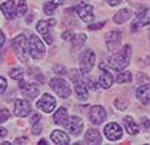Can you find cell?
<instances>
[{
	"label": "cell",
	"instance_id": "38",
	"mask_svg": "<svg viewBox=\"0 0 150 145\" xmlns=\"http://www.w3.org/2000/svg\"><path fill=\"white\" fill-rule=\"evenodd\" d=\"M4 42H6V36H4V33L0 30V47L4 45Z\"/></svg>",
	"mask_w": 150,
	"mask_h": 145
},
{
	"label": "cell",
	"instance_id": "5",
	"mask_svg": "<svg viewBox=\"0 0 150 145\" xmlns=\"http://www.w3.org/2000/svg\"><path fill=\"white\" fill-rule=\"evenodd\" d=\"M94 62H96V55H94V52L90 50V49L84 50L80 56V70H81V73H89V72L92 70Z\"/></svg>",
	"mask_w": 150,
	"mask_h": 145
},
{
	"label": "cell",
	"instance_id": "13",
	"mask_svg": "<svg viewBox=\"0 0 150 145\" xmlns=\"http://www.w3.org/2000/svg\"><path fill=\"white\" fill-rule=\"evenodd\" d=\"M74 10L77 11L79 17H80L83 22L90 23L94 19V14H93V7L90 4H79Z\"/></svg>",
	"mask_w": 150,
	"mask_h": 145
},
{
	"label": "cell",
	"instance_id": "16",
	"mask_svg": "<svg viewBox=\"0 0 150 145\" xmlns=\"http://www.w3.org/2000/svg\"><path fill=\"white\" fill-rule=\"evenodd\" d=\"M0 9H1V11H3V14H4L7 19H10V20L17 16V7H16V3H14L13 0L4 1V3L0 6Z\"/></svg>",
	"mask_w": 150,
	"mask_h": 145
},
{
	"label": "cell",
	"instance_id": "37",
	"mask_svg": "<svg viewBox=\"0 0 150 145\" xmlns=\"http://www.w3.org/2000/svg\"><path fill=\"white\" fill-rule=\"evenodd\" d=\"M123 0H107V3L110 4V6H117V4H120Z\"/></svg>",
	"mask_w": 150,
	"mask_h": 145
},
{
	"label": "cell",
	"instance_id": "35",
	"mask_svg": "<svg viewBox=\"0 0 150 145\" xmlns=\"http://www.w3.org/2000/svg\"><path fill=\"white\" fill-rule=\"evenodd\" d=\"M102 26H104V22L99 23V24H92V26H90V27H89V29H90V30H96V29H100V27H102Z\"/></svg>",
	"mask_w": 150,
	"mask_h": 145
},
{
	"label": "cell",
	"instance_id": "15",
	"mask_svg": "<svg viewBox=\"0 0 150 145\" xmlns=\"http://www.w3.org/2000/svg\"><path fill=\"white\" fill-rule=\"evenodd\" d=\"M19 86H20V89L23 92V95H26L30 99H35L36 96L39 95V86L35 85V83H27V82L20 80V85Z\"/></svg>",
	"mask_w": 150,
	"mask_h": 145
},
{
	"label": "cell",
	"instance_id": "3",
	"mask_svg": "<svg viewBox=\"0 0 150 145\" xmlns=\"http://www.w3.org/2000/svg\"><path fill=\"white\" fill-rule=\"evenodd\" d=\"M45 52H46V49H45L43 42L36 34H32L30 39H29V53H30V56L33 59H42L45 56Z\"/></svg>",
	"mask_w": 150,
	"mask_h": 145
},
{
	"label": "cell",
	"instance_id": "45",
	"mask_svg": "<svg viewBox=\"0 0 150 145\" xmlns=\"http://www.w3.org/2000/svg\"><path fill=\"white\" fill-rule=\"evenodd\" d=\"M39 144H40V145H42V144L45 145V144H47V141H46V139H42V141H40V142H39Z\"/></svg>",
	"mask_w": 150,
	"mask_h": 145
},
{
	"label": "cell",
	"instance_id": "11",
	"mask_svg": "<svg viewBox=\"0 0 150 145\" xmlns=\"http://www.w3.org/2000/svg\"><path fill=\"white\" fill-rule=\"evenodd\" d=\"M104 135L110 141H119L122 138L123 132H122V128L117 123L110 122L109 125H106V128H104Z\"/></svg>",
	"mask_w": 150,
	"mask_h": 145
},
{
	"label": "cell",
	"instance_id": "36",
	"mask_svg": "<svg viewBox=\"0 0 150 145\" xmlns=\"http://www.w3.org/2000/svg\"><path fill=\"white\" fill-rule=\"evenodd\" d=\"M27 142H29V139H27V138H17L14 144H27Z\"/></svg>",
	"mask_w": 150,
	"mask_h": 145
},
{
	"label": "cell",
	"instance_id": "9",
	"mask_svg": "<svg viewBox=\"0 0 150 145\" xmlns=\"http://www.w3.org/2000/svg\"><path fill=\"white\" fill-rule=\"evenodd\" d=\"M146 24H150V9H144V10L139 11L134 22L132 23V30H137Z\"/></svg>",
	"mask_w": 150,
	"mask_h": 145
},
{
	"label": "cell",
	"instance_id": "18",
	"mask_svg": "<svg viewBox=\"0 0 150 145\" xmlns=\"http://www.w3.org/2000/svg\"><path fill=\"white\" fill-rule=\"evenodd\" d=\"M84 139L87 144H100L102 142V135L97 129H87V132L84 134Z\"/></svg>",
	"mask_w": 150,
	"mask_h": 145
},
{
	"label": "cell",
	"instance_id": "2",
	"mask_svg": "<svg viewBox=\"0 0 150 145\" xmlns=\"http://www.w3.org/2000/svg\"><path fill=\"white\" fill-rule=\"evenodd\" d=\"M13 50L16 52L17 57L22 62H27L29 60V40L26 39L24 34L16 36V39L13 40Z\"/></svg>",
	"mask_w": 150,
	"mask_h": 145
},
{
	"label": "cell",
	"instance_id": "19",
	"mask_svg": "<svg viewBox=\"0 0 150 145\" xmlns=\"http://www.w3.org/2000/svg\"><path fill=\"white\" fill-rule=\"evenodd\" d=\"M137 98L142 103H149L150 102V83H146V85H142L137 89Z\"/></svg>",
	"mask_w": 150,
	"mask_h": 145
},
{
	"label": "cell",
	"instance_id": "4",
	"mask_svg": "<svg viewBox=\"0 0 150 145\" xmlns=\"http://www.w3.org/2000/svg\"><path fill=\"white\" fill-rule=\"evenodd\" d=\"M50 88L56 92V95L63 98V99H67L70 96V86L67 85V82L64 79L60 78H54L50 80Z\"/></svg>",
	"mask_w": 150,
	"mask_h": 145
},
{
	"label": "cell",
	"instance_id": "28",
	"mask_svg": "<svg viewBox=\"0 0 150 145\" xmlns=\"http://www.w3.org/2000/svg\"><path fill=\"white\" fill-rule=\"evenodd\" d=\"M27 11V4L24 0H20L19 1V6H17V16H24Z\"/></svg>",
	"mask_w": 150,
	"mask_h": 145
},
{
	"label": "cell",
	"instance_id": "30",
	"mask_svg": "<svg viewBox=\"0 0 150 145\" xmlns=\"http://www.w3.org/2000/svg\"><path fill=\"white\" fill-rule=\"evenodd\" d=\"M115 105L117 106V109H122V111H125V109L127 108V105H129V103H127V100H125V99H123V100H122V99H116Z\"/></svg>",
	"mask_w": 150,
	"mask_h": 145
},
{
	"label": "cell",
	"instance_id": "10",
	"mask_svg": "<svg viewBox=\"0 0 150 145\" xmlns=\"http://www.w3.org/2000/svg\"><path fill=\"white\" fill-rule=\"evenodd\" d=\"M120 39H122V32L119 30H112L106 34V46L109 50L115 52L117 50V47L120 45Z\"/></svg>",
	"mask_w": 150,
	"mask_h": 145
},
{
	"label": "cell",
	"instance_id": "32",
	"mask_svg": "<svg viewBox=\"0 0 150 145\" xmlns=\"http://www.w3.org/2000/svg\"><path fill=\"white\" fill-rule=\"evenodd\" d=\"M6 88H7V82H6V79L0 76V95L6 90Z\"/></svg>",
	"mask_w": 150,
	"mask_h": 145
},
{
	"label": "cell",
	"instance_id": "25",
	"mask_svg": "<svg viewBox=\"0 0 150 145\" xmlns=\"http://www.w3.org/2000/svg\"><path fill=\"white\" fill-rule=\"evenodd\" d=\"M71 40H73V49H80L81 46L86 43V34L80 33L77 36H73Z\"/></svg>",
	"mask_w": 150,
	"mask_h": 145
},
{
	"label": "cell",
	"instance_id": "42",
	"mask_svg": "<svg viewBox=\"0 0 150 145\" xmlns=\"http://www.w3.org/2000/svg\"><path fill=\"white\" fill-rule=\"evenodd\" d=\"M40 132V125H37V126H33V134L37 135Z\"/></svg>",
	"mask_w": 150,
	"mask_h": 145
},
{
	"label": "cell",
	"instance_id": "20",
	"mask_svg": "<svg viewBox=\"0 0 150 145\" xmlns=\"http://www.w3.org/2000/svg\"><path fill=\"white\" fill-rule=\"evenodd\" d=\"M56 20L54 19H50V20H40L37 22V32L42 34V36H46L50 32V26H54Z\"/></svg>",
	"mask_w": 150,
	"mask_h": 145
},
{
	"label": "cell",
	"instance_id": "17",
	"mask_svg": "<svg viewBox=\"0 0 150 145\" xmlns=\"http://www.w3.org/2000/svg\"><path fill=\"white\" fill-rule=\"evenodd\" d=\"M50 138H52V141H53V144L56 145H67L70 144V138L69 135L66 134V132H63V131H53L52 135H50Z\"/></svg>",
	"mask_w": 150,
	"mask_h": 145
},
{
	"label": "cell",
	"instance_id": "41",
	"mask_svg": "<svg viewBox=\"0 0 150 145\" xmlns=\"http://www.w3.org/2000/svg\"><path fill=\"white\" fill-rule=\"evenodd\" d=\"M39 119H40L39 115H33V116H32V123H37L39 122Z\"/></svg>",
	"mask_w": 150,
	"mask_h": 145
},
{
	"label": "cell",
	"instance_id": "39",
	"mask_svg": "<svg viewBox=\"0 0 150 145\" xmlns=\"http://www.w3.org/2000/svg\"><path fill=\"white\" fill-rule=\"evenodd\" d=\"M54 70H56V72H59V75H62L60 72H63V73L66 72V69H64L63 66H56V67H54Z\"/></svg>",
	"mask_w": 150,
	"mask_h": 145
},
{
	"label": "cell",
	"instance_id": "1",
	"mask_svg": "<svg viewBox=\"0 0 150 145\" xmlns=\"http://www.w3.org/2000/svg\"><path fill=\"white\" fill-rule=\"evenodd\" d=\"M130 49L132 47L129 45H126L120 53H116V55L112 56L110 62H109V66L112 67L113 70H123L129 65V60H130V55H132Z\"/></svg>",
	"mask_w": 150,
	"mask_h": 145
},
{
	"label": "cell",
	"instance_id": "8",
	"mask_svg": "<svg viewBox=\"0 0 150 145\" xmlns=\"http://www.w3.org/2000/svg\"><path fill=\"white\" fill-rule=\"evenodd\" d=\"M36 105H37V108L39 109H42L43 112H53V109L56 108V99L52 96V95H49V93H45L40 99L36 102Z\"/></svg>",
	"mask_w": 150,
	"mask_h": 145
},
{
	"label": "cell",
	"instance_id": "44",
	"mask_svg": "<svg viewBox=\"0 0 150 145\" xmlns=\"http://www.w3.org/2000/svg\"><path fill=\"white\" fill-rule=\"evenodd\" d=\"M64 1H66V0H53V3H54L56 6H59V4H63Z\"/></svg>",
	"mask_w": 150,
	"mask_h": 145
},
{
	"label": "cell",
	"instance_id": "24",
	"mask_svg": "<svg viewBox=\"0 0 150 145\" xmlns=\"http://www.w3.org/2000/svg\"><path fill=\"white\" fill-rule=\"evenodd\" d=\"M67 119V109L66 108H59L57 111L54 112L53 115V122L60 125V123H64Z\"/></svg>",
	"mask_w": 150,
	"mask_h": 145
},
{
	"label": "cell",
	"instance_id": "22",
	"mask_svg": "<svg viewBox=\"0 0 150 145\" xmlns=\"http://www.w3.org/2000/svg\"><path fill=\"white\" fill-rule=\"evenodd\" d=\"M99 83L103 89H109L113 85V76H112L110 70H103V73L99 78Z\"/></svg>",
	"mask_w": 150,
	"mask_h": 145
},
{
	"label": "cell",
	"instance_id": "43",
	"mask_svg": "<svg viewBox=\"0 0 150 145\" xmlns=\"http://www.w3.org/2000/svg\"><path fill=\"white\" fill-rule=\"evenodd\" d=\"M142 123H143V126H144V128H149V126H150L149 119H143V121H142Z\"/></svg>",
	"mask_w": 150,
	"mask_h": 145
},
{
	"label": "cell",
	"instance_id": "27",
	"mask_svg": "<svg viewBox=\"0 0 150 145\" xmlns=\"http://www.w3.org/2000/svg\"><path fill=\"white\" fill-rule=\"evenodd\" d=\"M10 78L14 80H22L23 79V70L22 69H12L10 70Z\"/></svg>",
	"mask_w": 150,
	"mask_h": 145
},
{
	"label": "cell",
	"instance_id": "29",
	"mask_svg": "<svg viewBox=\"0 0 150 145\" xmlns=\"http://www.w3.org/2000/svg\"><path fill=\"white\" fill-rule=\"evenodd\" d=\"M56 10V4L53 3V1H50V3H46L45 6H43V11L46 13V14H53V11Z\"/></svg>",
	"mask_w": 150,
	"mask_h": 145
},
{
	"label": "cell",
	"instance_id": "34",
	"mask_svg": "<svg viewBox=\"0 0 150 145\" xmlns=\"http://www.w3.org/2000/svg\"><path fill=\"white\" fill-rule=\"evenodd\" d=\"M87 88H90V89H93V90H96V89H97V83H96L93 79H89V80H87Z\"/></svg>",
	"mask_w": 150,
	"mask_h": 145
},
{
	"label": "cell",
	"instance_id": "14",
	"mask_svg": "<svg viewBox=\"0 0 150 145\" xmlns=\"http://www.w3.org/2000/svg\"><path fill=\"white\" fill-rule=\"evenodd\" d=\"M89 116H90V121H92L94 125H100V123H103V121L106 119V111H104V108L96 105V106H92Z\"/></svg>",
	"mask_w": 150,
	"mask_h": 145
},
{
	"label": "cell",
	"instance_id": "7",
	"mask_svg": "<svg viewBox=\"0 0 150 145\" xmlns=\"http://www.w3.org/2000/svg\"><path fill=\"white\" fill-rule=\"evenodd\" d=\"M64 128L69 131L71 135H80L83 131V121H81L79 116H70L66 119V122L63 123Z\"/></svg>",
	"mask_w": 150,
	"mask_h": 145
},
{
	"label": "cell",
	"instance_id": "6",
	"mask_svg": "<svg viewBox=\"0 0 150 145\" xmlns=\"http://www.w3.org/2000/svg\"><path fill=\"white\" fill-rule=\"evenodd\" d=\"M71 79H73V83H74V92H76V96H77L80 100L87 99V86H86V83L81 80L80 73H79V72H73Z\"/></svg>",
	"mask_w": 150,
	"mask_h": 145
},
{
	"label": "cell",
	"instance_id": "31",
	"mask_svg": "<svg viewBox=\"0 0 150 145\" xmlns=\"http://www.w3.org/2000/svg\"><path fill=\"white\" fill-rule=\"evenodd\" d=\"M9 116H10V113H9L7 109H1V111H0V122L7 121V119H9Z\"/></svg>",
	"mask_w": 150,
	"mask_h": 145
},
{
	"label": "cell",
	"instance_id": "12",
	"mask_svg": "<svg viewBox=\"0 0 150 145\" xmlns=\"http://www.w3.org/2000/svg\"><path fill=\"white\" fill-rule=\"evenodd\" d=\"M30 113V102L24 99H17L14 102V115L19 118H26Z\"/></svg>",
	"mask_w": 150,
	"mask_h": 145
},
{
	"label": "cell",
	"instance_id": "21",
	"mask_svg": "<svg viewBox=\"0 0 150 145\" xmlns=\"http://www.w3.org/2000/svg\"><path fill=\"white\" fill-rule=\"evenodd\" d=\"M132 16H133V11L130 10V9H122L120 11H117L115 14L113 20H115V23H117V24H122V23L127 22Z\"/></svg>",
	"mask_w": 150,
	"mask_h": 145
},
{
	"label": "cell",
	"instance_id": "23",
	"mask_svg": "<svg viewBox=\"0 0 150 145\" xmlns=\"http://www.w3.org/2000/svg\"><path fill=\"white\" fill-rule=\"evenodd\" d=\"M123 122H125L126 131L129 132V134H132V135H137V134H139L140 128H139L137 123L133 121V118H132V116H126V118L123 119Z\"/></svg>",
	"mask_w": 150,
	"mask_h": 145
},
{
	"label": "cell",
	"instance_id": "26",
	"mask_svg": "<svg viewBox=\"0 0 150 145\" xmlns=\"http://www.w3.org/2000/svg\"><path fill=\"white\" fill-rule=\"evenodd\" d=\"M132 80H133L132 72H122V73H119L117 78H116V82H117V83H129V82H132Z\"/></svg>",
	"mask_w": 150,
	"mask_h": 145
},
{
	"label": "cell",
	"instance_id": "33",
	"mask_svg": "<svg viewBox=\"0 0 150 145\" xmlns=\"http://www.w3.org/2000/svg\"><path fill=\"white\" fill-rule=\"evenodd\" d=\"M74 34H73V32L71 30H66V32H63L62 33V37L64 39V40H71V37H73Z\"/></svg>",
	"mask_w": 150,
	"mask_h": 145
},
{
	"label": "cell",
	"instance_id": "40",
	"mask_svg": "<svg viewBox=\"0 0 150 145\" xmlns=\"http://www.w3.org/2000/svg\"><path fill=\"white\" fill-rule=\"evenodd\" d=\"M6 135H7V129H4V128L0 126V138H3V136H6Z\"/></svg>",
	"mask_w": 150,
	"mask_h": 145
}]
</instances>
